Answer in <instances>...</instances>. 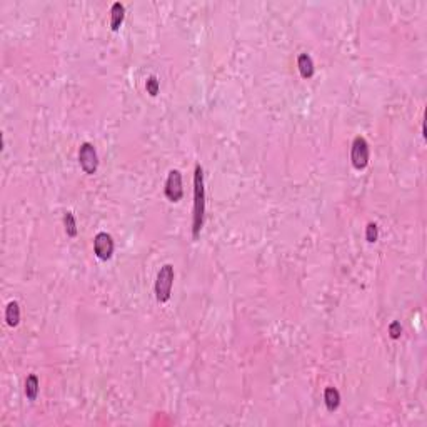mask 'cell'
Listing matches in <instances>:
<instances>
[{"label":"cell","instance_id":"5","mask_svg":"<svg viewBox=\"0 0 427 427\" xmlns=\"http://www.w3.org/2000/svg\"><path fill=\"white\" fill-rule=\"evenodd\" d=\"M184 196V189H182V173L179 170H170L169 176H167V182H165V197L170 200V202H179Z\"/></svg>","mask_w":427,"mask_h":427},{"label":"cell","instance_id":"9","mask_svg":"<svg viewBox=\"0 0 427 427\" xmlns=\"http://www.w3.org/2000/svg\"><path fill=\"white\" fill-rule=\"evenodd\" d=\"M124 15H125V9L120 2H115L110 9V29L112 30H119L120 24L124 22Z\"/></svg>","mask_w":427,"mask_h":427},{"label":"cell","instance_id":"11","mask_svg":"<svg viewBox=\"0 0 427 427\" xmlns=\"http://www.w3.org/2000/svg\"><path fill=\"white\" fill-rule=\"evenodd\" d=\"M38 394V379L35 374H30L25 379V396L29 400H35Z\"/></svg>","mask_w":427,"mask_h":427},{"label":"cell","instance_id":"6","mask_svg":"<svg viewBox=\"0 0 427 427\" xmlns=\"http://www.w3.org/2000/svg\"><path fill=\"white\" fill-rule=\"evenodd\" d=\"M93 252L100 260H109L113 254V239L110 234L99 232L93 237Z\"/></svg>","mask_w":427,"mask_h":427},{"label":"cell","instance_id":"15","mask_svg":"<svg viewBox=\"0 0 427 427\" xmlns=\"http://www.w3.org/2000/svg\"><path fill=\"white\" fill-rule=\"evenodd\" d=\"M400 334H402V327H400V322H397V320H394V322L389 325V336H391L392 339H399Z\"/></svg>","mask_w":427,"mask_h":427},{"label":"cell","instance_id":"1","mask_svg":"<svg viewBox=\"0 0 427 427\" xmlns=\"http://www.w3.org/2000/svg\"><path fill=\"white\" fill-rule=\"evenodd\" d=\"M205 214V187H204V170L199 164L193 170V217H192V237L199 239L204 225Z\"/></svg>","mask_w":427,"mask_h":427},{"label":"cell","instance_id":"13","mask_svg":"<svg viewBox=\"0 0 427 427\" xmlns=\"http://www.w3.org/2000/svg\"><path fill=\"white\" fill-rule=\"evenodd\" d=\"M145 89H147V93H150L152 97H156L157 93H159V89H160V84H159V80L157 77H149L147 79V82H145Z\"/></svg>","mask_w":427,"mask_h":427},{"label":"cell","instance_id":"3","mask_svg":"<svg viewBox=\"0 0 427 427\" xmlns=\"http://www.w3.org/2000/svg\"><path fill=\"white\" fill-rule=\"evenodd\" d=\"M79 164L87 176H93L99 169L97 150L90 142H84L79 149Z\"/></svg>","mask_w":427,"mask_h":427},{"label":"cell","instance_id":"12","mask_svg":"<svg viewBox=\"0 0 427 427\" xmlns=\"http://www.w3.org/2000/svg\"><path fill=\"white\" fill-rule=\"evenodd\" d=\"M64 225H65V232L69 237H75L77 236V224H75V217H73L72 212H65L64 216Z\"/></svg>","mask_w":427,"mask_h":427},{"label":"cell","instance_id":"10","mask_svg":"<svg viewBox=\"0 0 427 427\" xmlns=\"http://www.w3.org/2000/svg\"><path fill=\"white\" fill-rule=\"evenodd\" d=\"M5 320L10 327L18 325V322H20V307H18V304L15 302V300H13V302H9V305H7Z\"/></svg>","mask_w":427,"mask_h":427},{"label":"cell","instance_id":"7","mask_svg":"<svg viewBox=\"0 0 427 427\" xmlns=\"http://www.w3.org/2000/svg\"><path fill=\"white\" fill-rule=\"evenodd\" d=\"M297 67H299L300 75L304 79H310L314 75V62H312V57L309 53H300L297 59Z\"/></svg>","mask_w":427,"mask_h":427},{"label":"cell","instance_id":"14","mask_svg":"<svg viewBox=\"0 0 427 427\" xmlns=\"http://www.w3.org/2000/svg\"><path fill=\"white\" fill-rule=\"evenodd\" d=\"M379 237V230H377V224L369 222L365 227V239L367 242H376Z\"/></svg>","mask_w":427,"mask_h":427},{"label":"cell","instance_id":"4","mask_svg":"<svg viewBox=\"0 0 427 427\" xmlns=\"http://www.w3.org/2000/svg\"><path fill=\"white\" fill-rule=\"evenodd\" d=\"M369 156H371V150H369L367 140L360 135L354 139L352 149H351V160H352L354 169H357V170L365 169L367 164H369Z\"/></svg>","mask_w":427,"mask_h":427},{"label":"cell","instance_id":"8","mask_svg":"<svg viewBox=\"0 0 427 427\" xmlns=\"http://www.w3.org/2000/svg\"><path fill=\"white\" fill-rule=\"evenodd\" d=\"M324 402H325L327 411H331V412H334L340 405V394L336 387H327L324 391Z\"/></svg>","mask_w":427,"mask_h":427},{"label":"cell","instance_id":"2","mask_svg":"<svg viewBox=\"0 0 427 427\" xmlns=\"http://www.w3.org/2000/svg\"><path fill=\"white\" fill-rule=\"evenodd\" d=\"M173 277H176V274H173V267L170 264L160 267L156 280V297L159 302H167L170 299Z\"/></svg>","mask_w":427,"mask_h":427}]
</instances>
